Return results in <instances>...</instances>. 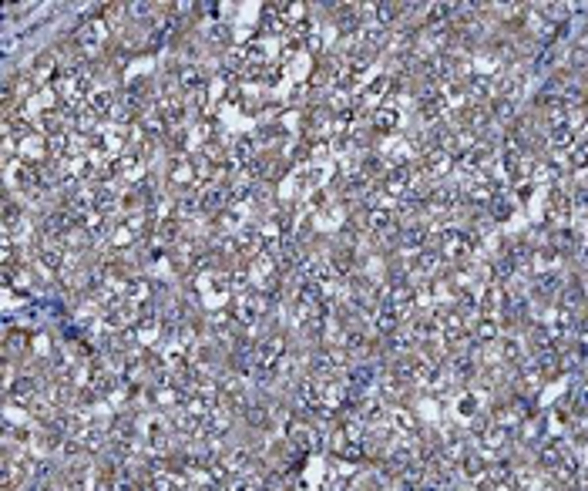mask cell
I'll return each mask as SVG.
<instances>
[{
  "label": "cell",
  "mask_w": 588,
  "mask_h": 491,
  "mask_svg": "<svg viewBox=\"0 0 588 491\" xmlns=\"http://www.w3.org/2000/svg\"><path fill=\"white\" fill-rule=\"evenodd\" d=\"M440 253H444V256H464V253H467V235L464 233H444V239H440Z\"/></svg>",
  "instance_id": "6da1fadb"
},
{
  "label": "cell",
  "mask_w": 588,
  "mask_h": 491,
  "mask_svg": "<svg viewBox=\"0 0 588 491\" xmlns=\"http://www.w3.org/2000/svg\"><path fill=\"white\" fill-rule=\"evenodd\" d=\"M588 158V142H578V145H571V165H582Z\"/></svg>",
  "instance_id": "7a4b0ae2"
},
{
  "label": "cell",
  "mask_w": 588,
  "mask_h": 491,
  "mask_svg": "<svg viewBox=\"0 0 588 491\" xmlns=\"http://www.w3.org/2000/svg\"><path fill=\"white\" fill-rule=\"evenodd\" d=\"M501 441H504V427H494V431L487 434L484 447H487V451H494V447H501Z\"/></svg>",
  "instance_id": "3957f363"
}]
</instances>
